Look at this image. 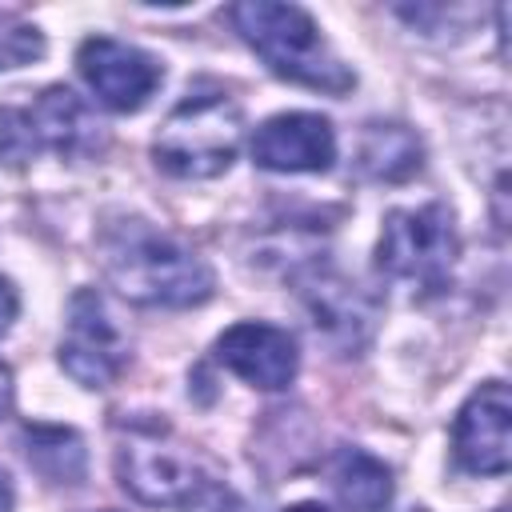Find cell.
<instances>
[{
	"label": "cell",
	"instance_id": "6da1fadb",
	"mask_svg": "<svg viewBox=\"0 0 512 512\" xmlns=\"http://www.w3.org/2000/svg\"><path fill=\"white\" fill-rule=\"evenodd\" d=\"M100 260L116 292L144 308H192L204 304L216 288L212 268L172 240L156 232L148 220L120 216L100 228Z\"/></svg>",
	"mask_w": 512,
	"mask_h": 512
},
{
	"label": "cell",
	"instance_id": "7a4b0ae2",
	"mask_svg": "<svg viewBox=\"0 0 512 512\" xmlns=\"http://www.w3.org/2000/svg\"><path fill=\"white\" fill-rule=\"evenodd\" d=\"M116 476L140 500L180 512H220L232 504V492L204 472V464L184 452L164 420H128L116 448Z\"/></svg>",
	"mask_w": 512,
	"mask_h": 512
},
{
	"label": "cell",
	"instance_id": "3957f363",
	"mask_svg": "<svg viewBox=\"0 0 512 512\" xmlns=\"http://www.w3.org/2000/svg\"><path fill=\"white\" fill-rule=\"evenodd\" d=\"M232 24L244 36V44L280 76L328 96H344L356 76L348 64L332 52V44L320 36V24L300 4H276V0H248L232 8Z\"/></svg>",
	"mask_w": 512,
	"mask_h": 512
},
{
	"label": "cell",
	"instance_id": "277c9868",
	"mask_svg": "<svg viewBox=\"0 0 512 512\" xmlns=\"http://www.w3.org/2000/svg\"><path fill=\"white\" fill-rule=\"evenodd\" d=\"M240 152V108L228 92H188L152 140L156 164L176 180H208Z\"/></svg>",
	"mask_w": 512,
	"mask_h": 512
},
{
	"label": "cell",
	"instance_id": "5b68a950",
	"mask_svg": "<svg viewBox=\"0 0 512 512\" xmlns=\"http://www.w3.org/2000/svg\"><path fill=\"white\" fill-rule=\"evenodd\" d=\"M456 252H460V236L448 204L392 208L380 228L376 268L412 296H436L452 280Z\"/></svg>",
	"mask_w": 512,
	"mask_h": 512
},
{
	"label": "cell",
	"instance_id": "8992f818",
	"mask_svg": "<svg viewBox=\"0 0 512 512\" xmlns=\"http://www.w3.org/2000/svg\"><path fill=\"white\" fill-rule=\"evenodd\" d=\"M104 144L96 112L64 84L44 88L32 104H0V160L20 168L44 148L56 156H88Z\"/></svg>",
	"mask_w": 512,
	"mask_h": 512
},
{
	"label": "cell",
	"instance_id": "52a82bcc",
	"mask_svg": "<svg viewBox=\"0 0 512 512\" xmlns=\"http://www.w3.org/2000/svg\"><path fill=\"white\" fill-rule=\"evenodd\" d=\"M128 360V340L116 328L104 296L96 288H80L68 300V320L60 336V368L80 388H108Z\"/></svg>",
	"mask_w": 512,
	"mask_h": 512
},
{
	"label": "cell",
	"instance_id": "ba28073f",
	"mask_svg": "<svg viewBox=\"0 0 512 512\" xmlns=\"http://www.w3.org/2000/svg\"><path fill=\"white\" fill-rule=\"evenodd\" d=\"M76 68L96 100L112 112H140L164 80V68L152 52L112 36H88L76 52Z\"/></svg>",
	"mask_w": 512,
	"mask_h": 512
},
{
	"label": "cell",
	"instance_id": "9c48e42d",
	"mask_svg": "<svg viewBox=\"0 0 512 512\" xmlns=\"http://www.w3.org/2000/svg\"><path fill=\"white\" fill-rule=\"evenodd\" d=\"M452 456L472 476H504L512 456V400L500 380L480 384L452 424Z\"/></svg>",
	"mask_w": 512,
	"mask_h": 512
},
{
	"label": "cell",
	"instance_id": "30bf717a",
	"mask_svg": "<svg viewBox=\"0 0 512 512\" xmlns=\"http://www.w3.org/2000/svg\"><path fill=\"white\" fill-rule=\"evenodd\" d=\"M252 160L268 172H328L336 132L320 112H280L252 132Z\"/></svg>",
	"mask_w": 512,
	"mask_h": 512
},
{
	"label": "cell",
	"instance_id": "8fae6325",
	"mask_svg": "<svg viewBox=\"0 0 512 512\" xmlns=\"http://www.w3.org/2000/svg\"><path fill=\"white\" fill-rule=\"evenodd\" d=\"M216 360L252 388L280 392L296 380V340L264 320H240L216 340Z\"/></svg>",
	"mask_w": 512,
	"mask_h": 512
},
{
	"label": "cell",
	"instance_id": "7c38bea8",
	"mask_svg": "<svg viewBox=\"0 0 512 512\" xmlns=\"http://www.w3.org/2000/svg\"><path fill=\"white\" fill-rule=\"evenodd\" d=\"M420 164H424V148H420V136L408 124L376 120V124L364 128L360 148H356L360 176L380 180V184H400V180L416 176Z\"/></svg>",
	"mask_w": 512,
	"mask_h": 512
},
{
	"label": "cell",
	"instance_id": "4fadbf2b",
	"mask_svg": "<svg viewBox=\"0 0 512 512\" xmlns=\"http://www.w3.org/2000/svg\"><path fill=\"white\" fill-rule=\"evenodd\" d=\"M332 488L348 512H384L392 504V472L364 448H340L332 456Z\"/></svg>",
	"mask_w": 512,
	"mask_h": 512
},
{
	"label": "cell",
	"instance_id": "5bb4252c",
	"mask_svg": "<svg viewBox=\"0 0 512 512\" xmlns=\"http://www.w3.org/2000/svg\"><path fill=\"white\" fill-rule=\"evenodd\" d=\"M24 456L52 484H80L84 480V440L72 428L28 424L24 428Z\"/></svg>",
	"mask_w": 512,
	"mask_h": 512
},
{
	"label": "cell",
	"instance_id": "9a60e30c",
	"mask_svg": "<svg viewBox=\"0 0 512 512\" xmlns=\"http://www.w3.org/2000/svg\"><path fill=\"white\" fill-rule=\"evenodd\" d=\"M356 284H344V280H316L308 288V308L316 316V328H324V336H344L348 344L356 340V324L368 328V312L360 304V292H352Z\"/></svg>",
	"mask_w": 512,
	"mask_h": 512
},
{
	"label": "cell",
	"instance_id": "2e32d148",
	"mask_svg": "<svg viewBox=\"0 0 512 512\" xmlns=\"http://www.w3.org/2000/svg\"><path fill=\"white\" fill-rule=\"evenodd\" d=\"M44 56V36L36 24L20 20L16 12L0 8V72L4 68H24Z\"/></svg>",
	"mask_w": 512,
	"mask_h": 512
},
{
	"label": "cell",
	"instance_id": "e0dca14e",
	"mask_svg": "<svg viewBox=\"0 0 512 512\" xmlns=\"http://www.w3.org/2000/svg\"><path fill=\"white\" fill-rule=\"evenodd\" d=\"M16 312H20V296H16L12 280H4V276H0V336H4L8 328H12Z\"/></svg>",
	"mask_w": 512,
	"mask_h": 512
},
{
	"label": "cell",
	"instance_id": "ac0fdd59",
	"mask_svg": "<svg viewBox=\"0 0 512 512\" xmlns=\"http://www.w3.org/2000/svg\"><path fill=\"white\" fill-rule=\"evenodd\" d=\"M12 396H16V388H12V372H8V364L0 360V416L12 412Z\"/></svg>",
	"mask_w": 512,
	"mask_h": 512
},
{
	"label": "cell",
	"instance_id": "d6986e66",
	"mask_svg": "<svg viewBox=\"0 0 512 512\" xmlns=\"http://www.w3.org/2000/svg\"><path fill=\"white\" fill-rule=\"evenodd\" d=\"M0 512H12V480L4 468H0Z\"/></svg>",
	"mask_w": 512,
	"mask_h": 512
},
{
	"label": "cell",
	"instance_id": "ffe728a7",
	"mask_svg": "<svg viewBox=\"0 0 512 512\" xmlns=\"http://www.w3.org/2000/svg\"><path fill=\"white\" fill-rule=\"evenodd\" d=\"M284 512H328V508L316 504V500H300V504H292V508H284Z\"/></svg>",
	"mask_w": 512,
	"mask_h": 512
}]
</instances>
